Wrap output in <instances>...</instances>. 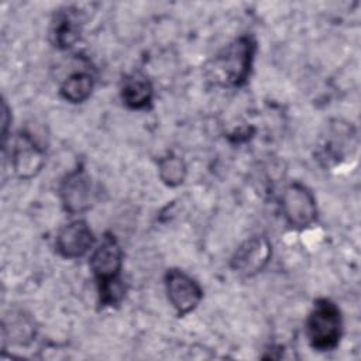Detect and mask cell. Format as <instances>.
Returning a JSON list of instances; mask_svg holds the SVG:
<instances>
[{"instance_id":"6da1fadb","label":"cell","mask_w":361,"mask_h":361,"mask_svg":"<svg viewBox=\"0 0 361 361\" xmlns=\"http://www.w3.org/2000/svg\"><path fill=\"white\" fill-rule=\"evenodd\" d=\"M255 51L257 42L252 37L235 38L213 58L209 66L210 79L220 86H243L250 78Z\"/></svg>"},{"instance_id":"7a4b0ae2","label":"cell","mask_w":361,"mask_h":361,"mask_svg":"<svg viewBox=\"0 0 361 361\" xmlns=\"http://www.w3.org/2000/svg\"><path fill=\"white\" fill-rule=\"evenodd\" d=\"M343 320L338 306L327 298L317 299L306 320V336L312 348L334 350L338 345Z\"/></svg>"},{"instance_id":"3957f363","label":"cell","mask_w":361,"mask_h":361,"mask_svg":"<svg viewBox=\"0 0 361 361\" xmlns=\"http://www.w3.org/2000/svg\"><path fill=\"white\" fill-rule=\"evenodd\" d=\"M281 207L286 223L298 230L310 227L317 219L316 197L300 182H292L285 188L281 196Z\"/></svg>"},{"instance_id":"277c9868","label":"cell","mask_w":361,"mask_h":361,"mask_svg":"<svg viewBox=\"0 0 361 361\" xmlns=\"http://www.w3.org/2000/svg\"><path fill=\"white\" fill-rule=\"evenodd\" d=\"M271 255L272 245L269 240L265 235H252L237 247L230 259V267L235 274L251 278L268 265Z\"/></svg>"},{"instance_id":"5b68a950","label":"cell","mask_w":361,"mask_h":361,"mask_svg":"<svg viewBox=\"0 0 361 361\" xmlns=\"http://www.w3.org/2000/svg\"><path fill=\"white\" fill-rule=\"evenodd\" d=\"M165 290L168 300L178 316H185L195 310L203 298L200 285L180 269L166 271Z\"/></svg>"},{"instance_id":"8992f818","label":"cell","mask_w":361,"mask_h":361,"mask_svg":"<svg viewBox=\"0 0 361 361\" xmlns=\"http://www.w3.org/2000/svg\"><path fill=\"white\" fill-rule=\"evenodd\" d=\"M123 250L113 233H104L102 243L94 248L90 257V269L97 285L121 279Z\"/></svg>"},{"instance_id":"52a82bcc","label":"cell","mask_w":361,"mask_h":361,"mask_svg":"<svg viewBox=\"0 0 361 361\" xmlns=\"http://www.w3.org/2000/svg\"><path fill=\"white\" fill-rule=\"evenodd\" d=\"M44 164L45 149L31 133H20L11 152V165L14 173L20 179H31L42 169Z\"/></svg>"},{"instance_id":"ba28073f","label":"cell","mask_w":361,"mask_h":361,"mask_svg":"<svg viewBox=\"0 0 361 361\" xmlns=\"http://www.w3.org/2000/svg\"><path fill=\"white\" fill-rule=\"evenodd\" d=\"M59 195L63 209L71 214L82 213L92 206L93 188L90 176L82 166H78L63 178Z\"/></svg>"},{"instance_id":"9c48e42d","label":"cell","mask_w":361,"mask_h":361,"mask_svg":"<svg viewBox=\"0 0 361 361\" xmlns=\"http://www.w3.org/2000/svg\"><path fill=\"white\" fill-rule=\"evenodd\" d=\"M94 244L92 228L85 220H73L63 226L55 240L58 254L68 259L83 257Z\"/></svg>"},{"instance_id":"30bf717a","label":"cell","mask_w":361,"mask_h":361,"mask_svg":"<svg viewBox=\"0 0 361 361\" xmlns=\"http://www.w3.org/2000/svg\"><path fill=\"white\" fill-rule=\"evenodd\" d=\"M154 87L149 79L140 72L127 75L121 83V100L128 109L144 110L152 103Z\"/></svg>"},{"instance_id":"8fae6325","label":"cell","mask_w":361,"mask_h":361,"mask_svg":"<svg viewBox=\"0 0 361 361\" xmlns=\"http://www.w3.org/2000/svg\"><path fill=\"white\" fill-rule=\"evenodd\" d=\"M51 35L58 48H71L80 35V18L76 8L59 10L52 21Z\"/></svg>"},{"instance_id":"7c38bea8","label":"cell","mask_w":361,"mask_h":361,"mask_svg":"<svg viewBox=\"0 0 361 361\" xmlns=\"http://www.w3.org/2000/svg\"><path fill=\"white\" fill-rule=\"evenodd\" d=\"M94 86L93 76L87 72H75L61 85V96L69 103H83L92 94Z\"/></svg>"},{"instance_id":"4fadbf2b","label":"cell","mask_w":361,"mask_h":361,"mask_svg":"<svg viewBox=\"0 0 361 361\" xmlns=\"http://www.w3.org/2000/svg\"><path fill=\"white\" fill-rule=\"evenodd\" d=\"M186 172V164L175 154H168L158 161V175L161 180L171 188L182 185Z\"/></svg>"},{"instance_id":"5bb4252c","label":"cell","mask_w":361,"mask_h":361,"mask_svg":"<svg viewBox=\"0 0 361 361\" xmlns=\"http://www.w3.org/2000/svg\"><path fill=\"white\" fill-rule=\"evenodd\" d=\"M97 288H99L100 305L104 307L116 306L124 298V285H123L121 279L100 283V285H97Z\"/></svg>"},{"instance_id":"9a60e30c","label":"cell","mask_w":361,"mask_h":361,"mask_svg":"<svg viewBox=\"0 0 361 361\" xmlns=\"http://www.w3.org/2000/svg\"><path fill=\"white\" fill-rule=\"evenodd\" d=\"M10 327H11V331H10L11 341L17 344H27L30 340H32L35 334L34 324L27 316H21V314L17 316L16 319L11 320Z\"/></svg>"},{"instance_id":"2e32d148","label":"cell","mask_w":361,"mask_h":361,"mask_svg":"<svg viewBox=\"0 0 361 361\" xmlns=\"http://www.w3.org/2000/svg\"><path fill=\"white\" fill-rule=\"evenodd\" d=\"M10 124V113H8V107L7 103L3 102V109H1V137L3 141H6L7 138V127Z\"/></svg>"}]
</instances>
